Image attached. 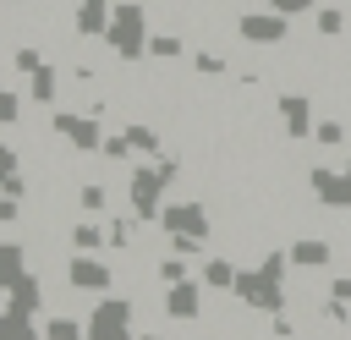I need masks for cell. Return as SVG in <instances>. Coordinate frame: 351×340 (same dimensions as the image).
<instances>
[{
	"label": "cell",
	"instance_id": "13",
	"mask_svg": "<svg viewBox=\"0 0 351 340\" xmlns=\"http://www.w3.org/2000/svg\"><path fill=\"white\" fill-rule=\"evenodd\" d=\"M110 0H77V11H71V33L77 38H104L110 33Z\"/></svg>",
	"mask_w": 351,
	"mask_h": 340
},
{
	"label": "cell",
	"instance_id": "38",
	"mask_svg": "<svg viewBox=\"0 0 351 340\" xmlns=\"http://www.w3.org/2000/svg\"><path fill=\"white\" fill-rule=\"evenodd\" d=\"M340 170H346V175H351V159H346V165H340Z\"/></svg>",
	"mask_w": 351,
	"mask_h": 340
},
{
	"label": "cell",
	"instance_id": "16",
	"mask_svg": "<svg viewBox=\"0 0 351 340\" xmlns=\"http://www.w3.org/2000/svg\"><path fill=\"white\" fill-rule=\"evenodd\" d=\"M181 55H186V38L170 33V27H154V38H148V60H154V66H176Z\"/></svg>",
	"mask_w": 351,
	"mask_h": 340
},
{
	"label": "cell",
	"instance_id": "8",
	"mask_svg": "<svg viewBox=\"0 0 351 340\" xmlns=\"http://www.w3.org/2000/svg\"><path fill=\"white\" fill-rule=\"evenodd\" d=\"M159 230L165 236H197V241H208V208L203 203H165L159 208Z\"/></svg>",
	"mask_w": 351,
	"mask_h": 340
},
{
	"label": "cell",
	"instance_id": "27",
	"mask_svg": "<svg viewBox=\"0 0 351 340\" xmlns=\"http://www.w3.org/2000/svg\"><path fill=\"white\" fill-rule=\"evenodd\" d=\"M192 66H197V77H225V71H230V60H225V55H214V49H197V55H192Z\"/></svg>",
	"mask_w": 351,
	"mask_h": 340
},
{
	"label": "cell",
	"instance_id": "30",
	"mask_svg": "<svg viewBox=\"0 0 351 340\" xmlns=\"http://www.w3.org/2000/svg\"><path fill=\"white\" fill-rule=\"evenodd\" d=\"M16 121H22V93L0 82V126H16Z\"/></svg>",
	"mask_w": 351,
	"mask_h": 340
},
{
	"label": "cell",
	"instance_id": "3",
	"mask_svg": "<svg viewBox=\"0 0 351 340\" xmlns=\"http://www.w3.org/2000/svg\"><path fill=\"white\" fill-rule=\"evenodd\" d=\"M49 132H55L71 154H82V159L104 148V126H99L93 110H55V115H49Z\"/></svg>",
	"mask_w": 351,
	"mask_h": 340
},
{
	"label": "cell",
	"instance_id": "36",
	"mask_svg": "<svg viewBox=\"0 0 351 340\" xmlns=\"http://www.w3.org/2000/svg\"><path fill=\"white\" fill-rule=\"evenodd\" d=\"M329 296H340V302H351V274H335V280H329Z\"/></svg>",
	"mask_w": 351,
	"mask_h": 340
},
{
	"label": "cell",
	"instance_id": "34",
	"mask_svg": "<svg viewBox=\"0 0 351 340\" xmlns=\"http://www.w3.org/2000/svg\"><path fill=\"white\" fill-rule=\"evenodd\" d=\"M22 219V197H5L0 192V225H16Z\"/></svg>",
	"mask_w": 351,
	"mask_h": 340
},
{
	"label": "cell",
	"instance_id": "19",
	"mask_svg": "<svg viewBox=\"0 0 351 340\" xmlns=\"http://www.w3.org/2000/svg\"><path fill=\"white\" fill-rule=\"evenodd\" d=\"M313 33H318V38H340V33H351V11H340V5H318V11H313Z\"/></svg>",
	"mask_w": 351,
	"mask_h": 340
},
{
	"label": "cell",
	"instance_id": "4",
	"mask_svg": "<svg viewBox=\"0 0 351 340\" xmlns=\"http://www.w3.org/2000/svg\"><path fill=\"white\" fill-rule=\"evenodd\" d=\"M82 324H88V340H132L137 307H132V296H99Z\"/></svg>",
	"mask_w": 351,
	"mask_h": 340
},
{
	"label": "cell",
	"instance_id": "2",
	"mask_svg": "<svg viewBox=\"0 0 351 340\" xmlns=\"http://www.w3.org/2000/svg\"><path fill=\"white\" fill-rule=\"evenodd\" d=\"M236 38L252 49H280V44H291V16H280L274 5H247L236 16Z\"/></svg>",
	"mask_w": 351,
	"mask_h": 340
},
{
	"label": "cell",
	"instance_id": "31",
	"mask_svg": "<svg viewBox=\"0 0 351 340\" xmlns=\"http://www.w3.org/2000/svg\"><path fill=\"white\" fill-rule=\"evenodd\" d=\"M22 170V154L11 148V143H0V186H5V175H16Z\"/></svg>",
	"mask_w": 351,
	"mask_h": 340
},
{
	"label": "cell",
	"instance_id": "12",
	"mask_svg": "<svg viewBox=\"0 0 351 340\" xmlns=\"http://www.w3.org/2000/svg\"><path fill=\"white\" fill-rule=\"evenodd\" d=\"M285 252H291V269H329L335 263V241L329 236H296Z\"/></svg>",
	"mask_w": 351,
	"mask_h": 340
},
{
	"label": "cell",
	"instance_id": "29",
	"mask_svg": "<svg viewBox=\"0 0 351 340\" xmlns=\"http://www.w3.org/2000/svg\"><path fill=\"white\" fill-rule=\"evenodd\" d=\"M154 274H159V280H165V285H176V280H192V274H186V258H181V252H165V258H159V269H154Z\"/></svg>",
	"mask_w": 351,
	"mask_h": 340
},
{
	"label": "cell",
	"instance_id": "23",
	"mask_svg": "<svg viewBox=\"0 0 351 340\" xmlns=\"http://www.w3.org/2000/svg\"><path fill=\"white\" fill-rule=\"evenodd\" d=\"M77 208H82V214H104V208H110V186H104V181H82V186H77Z\"/></svg>",
	"mask_w": 351,
	"mask_h": 340
},
{
	"label": "cell",
	"instance_id": "39",
	"mask_svg": "<svg viewBox=\"0 0 351 340\" xmlns=\"http://www.w3.org/2000/svg\"><path fill=\"white\" fill-rule=\"evenodd\" d=\"M82 340H88V335H82Z\"/></svg>",
	"mask_w": 351,
	"mask_h": 340
},
{
	"label": "cell",
	"instance_id": "26",
	"mask_svg": "<svg viewBox=\"0 0 351 340\" xmlns=\"http://www.w3.org/2000/svg\"><path fill=\"white\" fill-rule=\"evenodd\" d=\"M313 143H318V148H340V143H346V121H340V115H324V121L313 126Z\"/></svg>",
	"mask_w": 351,
	"mask_h": 340
},
{
	"label": "cell",
	"instance_id": "32",
	"mask_svg": "<svg viewBox=\"0 0 351 340\" xmlns=\"http://www.w3.org/2000/svg\"><path fill=\"white\" fill-rule=\"evenodd\" d=\"M263 5H274L280 16H307V11L318 5V0H263Z\"/></svg>",
	"mask_w": 351,
	"mask_h": 340
},
{
	"label": "cell",
	"instance_id": "28",
	"mask_svg": "<svg viewBox=\"0 0 351 340\" xmlns=\"http://www.w3.org/2000/svg\"><path fill=\"white\" fill-rule=\"evenodd\" d=\"M99 159H110V165H132V143H126V132H115V137H104V148H99Z\"/></svg>",
	"mask_w": 351,
	"mask_h": 340
},
{
	"label": "cell",
	"instance_id": "21",
	"mask_svg": "<svg viewBox=\"0 0 351 340\" xmlns=\"http://www.w3.org/2000/svg\"><path fill=\"white\" fill-rule=\"evenodd\" d=\"M137 225H143L137 214H115V219L104 225V230H110V252H132V247H137Z\"/></svg>",
	"mask_w": 351,
	"mask_h": 340
},
{
	"label": "cell",
	"instance_id": "37",
	"mask_svg": "<svg viewBox=\"0 0 351 340\" xmlns=\"http://www.w3.org/2000/svg\"><path fill=\"white\" fill-rule=\"evenodd\" d=\"M0 5H27V0H0Z\"/></svg>",
	"mask_w": 351,
	"mask_h": 340
},
{
	"label": "cell",
	"instance_id": "33",
	"mask_svg": "<svg viewBox=\"0 0 351 340\" xmlns=\"http://www.w3.org/2000/svg\"><path fill=\"white\" fill-rule=\"evenodd\" d=\"M269 335H274V340H296V324H291L285 313H274V318H269Z\"/></svg>",
	"mask_w": 351,
	"mask_h": 340
},
{
	"label": "cell",
	"instance_id": "20",
	"mask_svg": "<svg viewBox=\"0 0 351 340\" xmlns=\"http://www.w3.org/2000/svg\"><path fill=\"white\" fill-rule=\"evenodd\" d=\"M27 99H33V104H55V99H60V77H55V66H38V71L27 77Z\"/></svg>",
	"mask_w": 351,
	"mask_h": 340
},
{
	"label": "cell",
	"instance_id": "5",
	"mask_svg": "<svg viewBox=\"0 0 351 340\" xmlns=\"http://www.w3.org/2000/svg\"><path fill=\"white\" fill-rule=\"evenodd\" d=\"M165 175H159V165H132V175H126V208L148 225H159V208H165Z\"/></svg>",
	"mask_w": 351,
	"mask_h": 340
},
{
	"label": "cell",
	"instance_id": "14",
	"mask_svg": "<svg viewBox=\"0 0 351 340\" xmlns=\"http://www.w3.org/2000/svg\"><path fill=\"white\" fill-rule=\"evenodd\" d=\"M5 307H11V313H22V318H33V313L44 307V280L27 269V274H22V280L5 291Z\"/></svg>",
	"mask_w": 351,
	"mask_h": 340
},
{
	"label": "cell",
	"instance_id": "18",
	"mask_svg": "<svg viewBox=\"0 0 351 340\" xmlns=\"http://www.w3.org/2000/svg\"><path fill=\"white\" fill-rule=\"evenodd\" d=\"M66 241H71V252H104V247H110V230H104V225H93V219L82 214V219L71 225V236H66Z\"/></svg>",
	"mask_w": 351,
	"mask_h": 340
},
{
	"label": "cell",
	"instance_id": "10",
	"mask_svg": "<svg viewBox=\"0 0 351 340\" xmlns=\"http://www.w3.org/2000/svg\"><path fill=\"white\" fill-rule=\"evenodd\" d=\"M307 186H313V197H318L324 208H351V175H346V170L313 165V170H307Z\"/></svg>",
	"mask_w": 351,
	"mask_h": 340
},
{
	"label": "cell",
	"instance_id": "6",
	"mask_svg": "<svg viewBox=\"0 0 351 340\" xmlns=\"http://www.w3.org/2000/svg\"><path fill=\"white\" fill-rule=\"evenodd\" d=\"M247 313H285V280H274V274H263L258 263L252 269H241V280H236V291H230Z\"/></svg>",
	"mask_w": 351,
	"mask_h": 340
},
{
	"label": "cell",
	"instance_id": "15",
	"mask_svg": "<svg viewBox=\"0 0 351 340\" xmlns=\"http://www.w3.org/2000/svg\"><path fill=\"white\" fill-rule=\"evenodd\" d=\"M22 274H27V247L11 241V236H0V291H11Z\"/></svg>",
	"mask_w": 351,
	"mask_h": 340
},
{
	"label": "cell",
	"instance_id": "11",
	"mask_svg": "<svg viewBox=\"0 0 351 340\" xmlns=\"http://www.w3.org/2000/svg\"><path fill=\"white\" fill-rule=\"evenodd\" d=\"M165 313L176 324H197L203 318V280H176L165 285Z\"/></svg>",
	"mask_w": 351,
	"mask_h": 340
},
{
	"label": "cell",
	"instance_id": "35",
	"mask_svg": "<svg viewBox=\"0 0 351 340\" xmlns=\"http://www.w3.org/2000/svg\"><path fill=\"white\" fill-rule=\"evenodd\" d=\"M0 192H5V197H27V175H22V170H16V175H5V186H0Z\"/></svg>",
	"mask_w": 351,
	"mask_h": 340
},
{
	"label": "cell",
	"instance_id": "1",
	"mask_svg": "<svg viewBox=\"0 0 351 340\" xmlns=\"http://www.w3.org/2000/svg\"><path fill=\"white\" fill-rule=\"evenodd\" d=\"M148 38H154V27H148V0H115V11H110V33H104L110 55L132 66V60L148 55Z\"/></svg>",
	"mask_w": 351,
	"mask_h": 340
},
{
	"label": "cell",
	"instance_id": "9",
	"mask_svg": "<svg viewBox=\"0 0 351 340\" xmlns=\"http://www.w3.org/2000/svg\"><path fill=\"white\" fill-rule=\"evenodd\" d=\"M274 110H280V126H285V137H291V143H307V137H313L318 110H313V99H307V93H280V99H274Z\"/></svg>",
	"mask_w": 351,
	"mask_h": 340
},
{
	"label": "cell",
	"instance_id": "17",
	"mask_svg": "<svg viewBox=\"0 0 351 340\" xmlns=\"http://www.w3.org/2000/svg\"><path fill=\"white\" fill-rule=\"evenodd\" d=\"M197 280H203V291H236V280H241V269H236L230 258H203V269H197Z\"/></svg>",
	"mask_w": 351,
	"mask_h": 340
},
{
	"label": "cell",
	"instance_id": "22",
	"mask_svg": "<svg viewBox=\"0 0 351 340\" xmlns=\"http://www.w3.org/2000/svg\"><path fill=\"white\" fill-rule=\"evenodd\" d=\"M82 335H88V324H82V318H71V313L44 318V340H82Z\"/></svg>",
	"mask_w": 351,
	"mask_h": 340
},
{
	"label": "cell",
	"instance_id": "7",
	"mask_svg": "<svg viewBox=\"0 0 351 340\" xmlns=\"http://www.w3.org/2000/svg\"><path fill=\"white\" fill-rule=\"evenodd\" d=\"M66 285L71 291H93V296H110V285H115V269L99 258V252H71L66 258Z\"/></svg>",
	"mask_w": 351,
	"mask_h": 340
},
{
	"label": "cell",
	"instance_id": "25",
	"mask_svg": "<svg viewBox=\"0 0 351 340\" xmlns=\"http://www.w3.org/2000/svg\"><path fill=\"white\" fill-rule=\"evenodd\" d=\"M11 66H16L22 77H33L38 66H49V55H44L38 44H16V49H11Z\"/></svg>",
	"mask_w": 351,
	"mask_h": 340
},
{
	"label": "cell",
	"instance_id": "24",
	"mask_svg": "<svg viewBox=\"0 0 351 340\" xmlns=\"http://www.w3.org/2000/svg\"><path fill=\"white\" fill-rule=\"evenodd\" d=\"M126 143H132V154H159V132L148 121H126Z\"/></svg>",
	"mask_w": 351,
	"mask_h": 340
}]
</instances>
